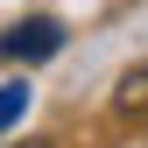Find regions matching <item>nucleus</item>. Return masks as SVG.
<instances>
[{"instance_id":"nucleus-1","label":"nucleus","mask_w":148,"mask_h":148,"mask_svg":"<svg viewBox=\"0 0 148 148\" xmlns=\"http://www.w3.org/2000/svg\"><path fill=\"white\" fill-rule=\"evenodd\" d=\"M57 49H64V21H49V14L14 21L0 35V57H14V64H42V57H57Z\"/></svg>"},{"instance_id":"nucleus-3","label":"nucleus","mask_w":148,"mask_h":148,"mask_svg":"<svg viewBox=\"0 0 148 148\" xmlns=\"http://www.w3.org/2000/svg\"><path fill=\"white\" fill-rule=\"evenodd\" d=\"M148 99V71H127V85H120V106H141Z\"/></svg>"},{"instance_id":"nucleus-2","label":"nucleus","mask_w":148,"mask_h":148,"mask_svg":"<svg viewBox=\"0 0 148 148\" xmlns=\"http://www.w3.org/2000/svg\"><path fill=\"white\" fill-rule=\"evenodd\" d=\"M28 99H35V92H28L21 78H14V85H0V134H7V127L21 120V113H28Z\"/></svg>"}]
</instances>
